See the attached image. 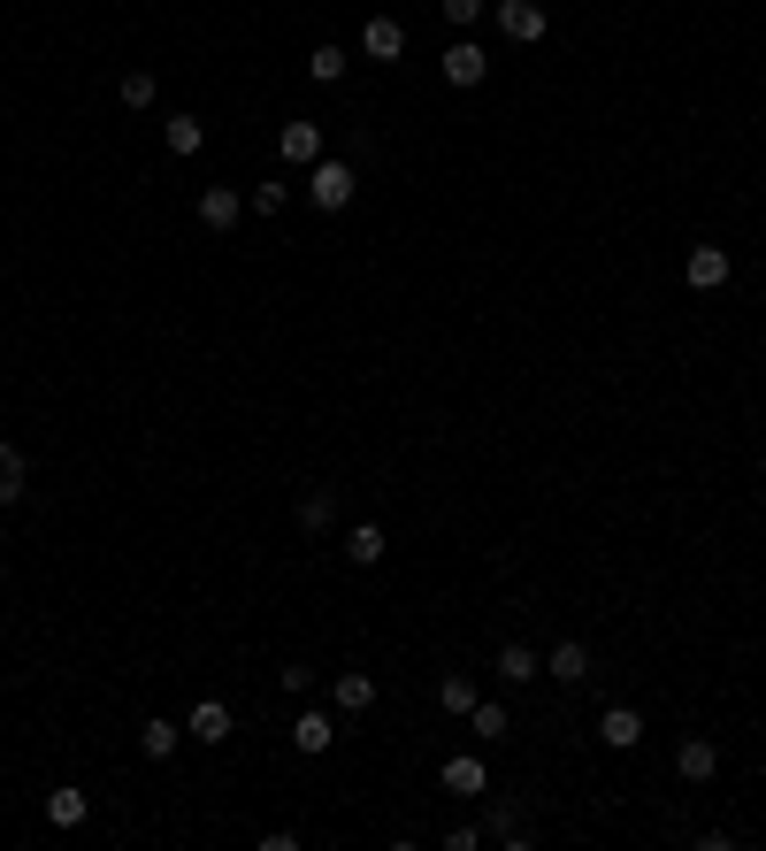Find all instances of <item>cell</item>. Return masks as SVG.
<instances>
[{"instance_id":"e0dca14e","label":"cell","mask_w":766,"mask_h":851,"mask_svg":"<svg viewBox=\"0 0 766 851\" xmlns=\"http://www.w3.org/2000/svg\"><path fill=\"white\" fill-rule=\"evenodd\" d=\"M483 837H498L506 851H529V829H521L514 806H490V814H483Z\"/></svg>"},{"instance_id":"5bb4252c","label":"cell","mask_w":766,"mask_h":851,"mask_svg":"<svg viewBox=\"0 0 766 851\" xmlns=\"http://www.w3.org/2000/svg\"><path fill=\"white\" fill-rule=\"evenodd\" d=\"M330 698H337L345 713H368V705H376V676H368V668H345V676H330Z\"/></svg>"},{"instance_id":"3957f363","label":"cell","mask_w":766,"mask_h":851,"mask_svg":"<svg viewBox=\"0 0 766 851\" xmlns=\"http://www.w3.org/2000/svg\"><path fill=\"white\" fill-rule=\"evenodd\" d=\"M238 215H246V192H230V184H207V192H199V230L230 238V230H238Z\"/></svg>"},{"instance_id":"4fadbf2b","label":"cell","mask_w":766,"mask_h":851,"mask_svg":"<svg viewBox=\"0 0 766 851\" xmlns=\"http://www.w3.org/2000/svg\"><path fill=\"white\" fill-rule=\"evenodd\" d=\"M85 814H93V798H85L77 783L46 790V829H85Z\"/></svg>"},{"instance_id":"9a60e30c","label":"cell","mask_w":766,"mask_h":851,"mask_svg":"<svg viewBox=\"0 0 766 851\" xmlns=\"http://www.w3.org/2000/svg\"><path fill=\"white\" fill-rule=\"evenodd\" d=\"M445 790H453V798H483V790H490V775H483L475 752H453V760H445Z\"/></svg>"},{"instance_id":"f1b7e54d","label":"cell","mask_w":766,"mask_h":851,"mask_svg":"<svg viewBox=\"0 0 766 851\" xmlns=\"http://www.w3.org/2000/svg\"><path fill=\"white\" fill-rule=\"evenodd\" d=\"M483 8H490V0H445V15H453V23H475Z\"/></svg>"},{"instance_id":"d6986e66","label":"cell","mask_w":766,"mask_h":851,"mask_svg":"<svg viewBox=\"0 0 766 851\" xmlns=\"http://www.w3.org/2000/svg\"><path fill=\"white\" fill-rule=\"evenodd\" d=\"M116 93H123V108H131V116H147L153 100H161V77H153V69H131Z\"/></svg>"},{"instance_id":"8fae6325","label":"cell","mask_w":766,"mask_h":851,"mask_svg":"<svg viewBox=\"0 0 766 851\" xmlns=\"http://www.w3.org/2000/svg\"><path fill=\"white\" fill-rule=\"evenodd\" d=\"M277 154H284L292 170H314V162H322V123H284V131H277Z\"/></svg>"},{"instance_id":"5b68a950","label":"cell","mask_w":766,"mask_h":851,"mask_svg":"<svg viewBox=\"0 0 766 851\" xmlns=\"http://www.w3.org/2000/svg\"><path fill=\"white\" fill-rule=\"evenodd\" d=\"M360 54H368V62H399V54H407V23H399V15H368V23H360Z\"/></svg>"},{"instance_id":"7402d4cb","label":"cell","mask_w":766,"mask_h":851,"mask_svg":"<svg viewBox=\"0 0 766 851\" xmlns=\"http://www.w3.org/2000/svg\"><path fill=\"white\" fill-rule=\"evenodd\" d=\"M498 676H506V682H529V676H544V660H537L529 645H498Z\"/></svg>"},{"instance_id":"4316f807","label":"cell","mask_w":766,"mask_h":851,"mask_svg":"<svg viewBox=\"0 0 766 851\" xmlns=\"http://www.w3.org/2000/svg\"><path fill=\"white\" fill-rule=\"evenodd\" d=\"M277 682H284V690H292V698H306V690H314V682H322V676H314V668H306V660H284V676H277Z\"/></svg>"},{"instance_id":"603a6c76","label":"cell","mask_w":766,"mask_h":851,"mask_svg":"<svg viewBox=\"0 0 766 851\" xmlns=\"http://www.w3.org/2000/svg\"><path fill=\"white\" fill-rule=\"evenodd\" d=\"M23 476H31V468H23V453H15V445H0V507H15V499H23Z\"/></svg>"},{"instance_id":"9c48e42d","label":"cell","mask_w":766,"mask_h":851,"mask_svg":"<svg viewBox=\"0 0 766 851\" xmlns=\"http://www.w3.org/2000/svg\"><path fill=\"white\" fill-rule=\"evenodd\" d=\"M729 277H736L729 246H690V292H721Z\"/></svg>"},{"instance_id":"83f0119b","label":"cell","mask_w":766,"mask_h":851,"mask_svg":"<svg viewBox=\"0 0 766 851\" xmlns=\"http://www.w3.org/2000/svg\"><path fill=\"white\" fill-rule=\"evenodd\" d=\"M284 200H292V184H253V207L261 215H284Z\"/></svg>"},{"instance_id":"ba28073f","label":"cell","mask_w":766,"mask_h":851,"mask_svg":"<svg viewBox=\"0 0 766 851\" xmlns=\"http://www.w3.org/2000/svg\"><path fill=\"white\" fill-rule=\"evenodd\" d=\"M598 744H606V752H636V744H644V713H636V705H606V713H598Z\"/></svg>"},{"instance_id":"7a4b0ae2","label":"cell","mask_w":766,"mask_h":851,"mask_svg":"<svg viewBox=\"0 0 766 851\" xmlns=\"http://www.w3.org/2000/svg\"><path fill=\"white\" fill-rule=\"evenodd\" d=\"M490 15H498V31H506L514 46H537V39L552 31V15H544V0H498Z\"/></svg>"},{"instance_id":"d4e9b609","label":"cell","mask_w":766,"mask_h":851,"mask_svg":"<svg viewBox=\"0 0 766 851\" xmlns=\"http://www.w3.org/2000/svg\"><path fill=\"white\" fill-rule=\"evenodd\" d=\"M330 514H337L330 492H300V529H330Z\"/></svg>"},{"instance_id":"ac0fdd59","label":"cell","mask_w":766,"mask_h":851,"mask_svg":"<svg viewBox=\"0 0 766 851\" xmlns=\"http://www.w3.org/2000/svg\"><path fill=\"white\" fill-rule=\"evenodd\" d=\"M345 560H353V568H384V529H376V521H360V529L345 537Z\"/></svg>"},{"instance_id":"44dd1931","label":"cell","mask_w":766,"mask_h":851,"mask_svg":"<svg viewBox=\"0 0 766 851\" xmlns=\"http://www.w3.org/2000/svg\"><path fill=\"white\" fill-rule=\"evenodd\" d=\"M345 69H353V54H345V46H314V54H306V77H314V85H337Z\"/></svg>"},{"instance_id":"30bf717a","label":"cell","mask_w":766,"mask_h":851,"mask_svg":"<svg viewBox=\"0 0 766 851\" xmlns=\"http://www.w3.org/2000/svg\"><path fill=\"white\" fill-rule=\"evenodd\" d=\"M544 676H560L568 690H575V682H591V645H583V637H560V645L544 653Z\"/></svg>"},{"instance_id":"f546056e","label":"cell","mask_w":766,"mask_h":851,"mask_svg":"<svg viewBox=\"0 0 766 851\" xmlns=\"http://www.w3.org/2000/svg\"><path fill=\"white\" fill-rule=\"evenodd\" d=\"M0 629H8V614H0Z\"/></svg>"},{"instance_id":"2e32d148","label":"cell","mask_w":766,"mask_h":851,"mask_svg":"<svg viewBox=\"0 0 766 851\" xmlns=\"http://www.w3.org/2000/svg\"><path fill=\"white\" fill-rule=\"evenodd\" d=\"M161 147H169L176 162H192V154L207 147V123H199V116H169V123H161Z\"/></svg>"},{"instance_id":"ffe728a7","label":"cell","mask_w":766,"mask_h":851,"mask_svg":"<svg viewBox=\"0 0 766 851\" xmlns=\"http://www.w3.org/2000/svg\"><path fill=\"white\" fill-rule=\"evenodd\" d=\"M176 744H184V729H176V721H139V752H147V760H169Z\"/></svg>"},{"instance_id":"484cf974","label":"cell","mask_w":766,"mask_h":851,"mask_svg":"<svg viewBox=\"0 0 766 851\" xmlns=\"http://www.w3.org/2000/svg\"><path fill=\"white\" fill-rule=\"evenodd\" d=\"M438 705H445V713H467V705H475V682H467V676H445V682H438Z\"/></svg>"},{"instance_id":"8992f818","label":"cell","mask_w":766,"mask_h":851,"mask_svg":"<svg viewBox=\"0 0 766 851\" xmlns=\"http://www.w3.org/2000/svg\"><path fill=\"white\" fill-rule=\"evenodd\" d=\"M230 729H238V713H230L223 698H199V705L184 713V736H199V744H230Z\"/></svg>"},{"instance_id":"cb8c5ba5","label":"cell","mask_w":766,"mask_h":851,"mask_svg":"<svg viewBox=\"0 0 766 851\" xmlns=\"http://www.w3.org/2000/svg\"><path fill=\"white\" fill-rule=\"evenodd\" d=\"M467 729H475V736H506V705L475 698V705H467Z\"/></svg>"},{"instance_id":"277c9868","label":"cell","mask_w":766,"mask_h":851,"mask_svg":"<svg viewBox=\"0 0 766 851\" xmlns=\"http://www.w3.org/2000/svg\"><path fill=\"white\" fill-rule=\"evenodd\" d=\"M483 77H490V54H483L475 39H453V46H445V85H460V93H475Z\"/></svg>"},{"instance_id":"6da1fadb","label":"cell","mask_w":766,"mask_h":851,"mask_svg":"<svg viewBox=\"0 0 766 851\" xmlns=\"http://www.w3.org/2000/svg\"><path fill=\"white\" fill-rule=\"evenodd\" d=\"M353 192H360V176H353V162H337V154H322V162L306 170V200H314L322 215L353 207Z\"/></svg>"},{"instance_id":"52a82bcc","label":"cell","mask_w":766,"mask_h":851,"mask_svg":"<svg viewBox=\"0 0 766 851\" xmlns=\"http://www.w3.org/2000/svg\"><path fill=\"white\" fill-rule=\"evenodd\" d=\"M675 775H682L690 790H698V783H713V775H721V752H713V736H682V744H675Z\"/></svg>"},{"instance_id":"7c38bea8","label":"cell","mask_w":766,"mask_h":851,"mask_svg":"<svg viewBox=\"0 0 766 851\" xmlns=\"http://www.w3.org/2000/svg\"><path fill=\"white\" fill-rule=\"evenodd\" d=\"M330 744H337V729H330V713H322V705H306L300 721H292V752H306V760H322Z\"/></svg>"}]
</instances>
